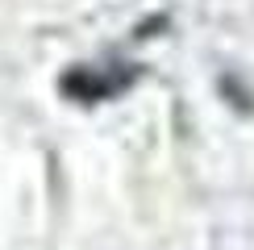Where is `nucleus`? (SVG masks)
<instances>
[{"label": "nucleus", "instance_id": "nucleus-1", "mask_svg": "<svg viewBox=\"0 0 254 250\" xmlns=\"http://www.w3.org/2000/svg\"><path fill=\"white\" fill-rule=\"evenodd\" d=\"M133 83V71H92V67H79L63 79V92L75 100H104V96H117L121 88Z\"/></svg>", "mask_w": 254, "mask_h": 250}]
</instances>
